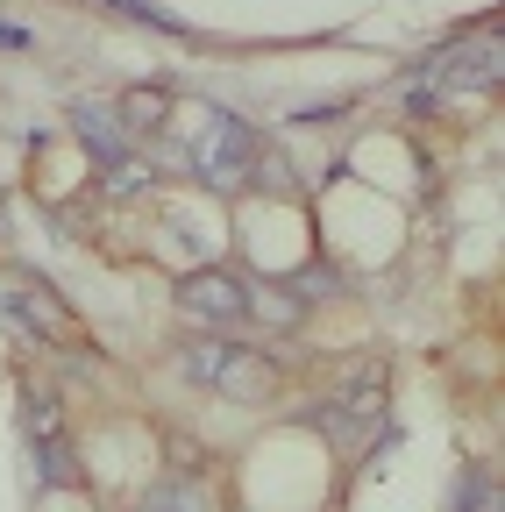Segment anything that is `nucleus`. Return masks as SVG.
<instances>
[{
  "instance_id": "6",
  "label": "nucleus",
  "mask_w": 505,
  "mask_h": 512,
  "mask_svg": "<svg viewBox=\"0 0 505 512\" xmlns=\"http://www.w3.org/2000/svg\"><path fill=\"white\" fill-rule=\"evenodd\" d=\"M214 392H221V399H242V406H264V399L278 392V363L228 342V349H221V370H214Z\"/></svg>"
},
{
  "instance_id": "1",
  "label": "nucleus",
  "mask_w": 505,
  "mask_h": 512,
  "mask_svg": "<svg viewBox=\"0 0 505 512\" xmlns=\"http://www.w3.org/2000/svg\"><path fill=\"white\" fill-rule=\"evenodd\" d=\"M249 157H257V136H249V121L214 107L200 121V143H193V171L214 185V192H242L249 185Z\"/></svg>"
},
{
  "instance_id": "16",
  "label": "nucleus",
  "mask_w": 505,
  "mask_h": 512,
  "mask_svg": "<svg viewBox=\"0 0 505 512\" xmlns=\"http://www.w3.org/2000/svg\"><path fill=\"white\" fill-rule=\"evenodd\" d=\"M107 8H121V15H136V22H150V29H178V15H164L157 0H107Z\"/></svg>"
},
{
  "instance_id": "13",
  "label": "nucleus",
  "mask_w": 505,
  "mask_h": 512,
  "mask_svg": "<svg viewBox=\"0 0 505 512\" xmlns=\"http://www.w3.org/2000/svg\"><path fill=\"white\" fill-rule=\"evenodd\" d=\"M150 185V164L129 150V157H114V164H100V192L107 200H129V192H143Z\"/></svg>"
},
{
  "instance_id": "8",
  "label": "nucleus",
  "mask_w": 505,
  "mask_h": 512,
  "mask_svg": "<svg viewBox=\"0 0 505 512\" xmlns=\"http://www.w3.org/2000/svg\"><path fill=\"white\" fill-rule=\"evenodd\" d=\"M164 114H171V93L164 86H129L114 100V121L129 128V136H150V128H164Z\"/></svg>"
},
{
  "instance_id": "4",
  "label": "nucleus",
  "mask_w": 505,
  "mask_h": 512,
  "mask_svg": "<svg viewBox=\"0 0 505 512\" xmlns=\"http://www.w3.org/2000/svg\"><path fill=\"white\" fill-rule=\"evenodd\" d=\"M178 306L193 320H207V328H242V320H257V306H249L235 271H185L178 278Z\"/></svg>"
},
{
  "instance_id": "3",
  "label": "nucleus",
  "mask_w": 505,
  "mask_h": 512,
  "mask_svg": "<svg viewBox=\"0 0 505 512\" xmlns=\"http://www.w3.org/2000/svg\"><path fill=\"white\" fill-rule=\"evenodd\" d=\"M0 320H15L22 335H43V342H79L65 299H57L43 278H22V271L0 278Z\"/></svg>"
},
{
  "instance_id": "7",
  "label": "nucleus",
  "mask_w": 505,
  "mask_h": 512,
  "mask_svg": "<svg viewBox=\"0 0 505 512\" xmlns=\"http://www.w3.org/2000/svg\"><path fill=\"white\" fill-rule=\"evenodd\" d=\"M72 128H79V143H86L100 164H114V157H129V150H136V136L114 121V107H93V100H79V107H72Z\"/></svg>"
},
{
  "instance_id": "18",
  "label": "nucleus",
  "mask_w": 505,
  "mask_h": 512,
  "mask_svg": "<svg viewBox=\"0 0 505 512\" xmlns=\"http://www.w3.org/2000/svg\"><path fill=\"white\" fill-rule=\"evenodd\" d=\"M0 221H8V214H0Z\"/></svg>"
},
{
  "instance_id": "15",
  "label": "nucleus",
  "mask_w": 505,
  "mask_h": 512,
  "mask_svg": "<svg viewBox=\"0 0 505 512\" xmlns=\"http://www.w3.org/2000/svg\"><path fill=\"white\" fill-rule=\"evenodd\" d=\"M313 427H321V434H328V441H335V448H349V441H356V427H363V420H349V413H342V406H313Z\"/></svg>"
},
{
  "instance_id": "11",
  "label": "nucleus",
  "mask_w": 505,
  "mask_h": 512,
  "mask_svg": "<svg viewBox=\"0 0 505 512\" xmlns=\"http://www.w3.org/2000/svg\"><path fill=\"white\" fill-rule=\"evenodd\" d=\"M221 335H193V342H178V370L185 377H193V384H207V392H214V370H221Z\"/></svg>"
},
{
  "instance_id": "2",
  "label": "nucleus",
  "mask_w": 505,
  "mask_h": 512,
  "mask_svg": "<svg viewBox=\"0 0 505 512\" xmlns=\"http://www.w3.org/2000/svg\"><path fill=\"white\" fill-rule=\"evenodd\" d=\"M420 79H434V86H456V93H491V86L505 79V43H498L491 29L456 36L449 50H434V57H427V72H420Z\"/></svg>"
},
{
  "instance_id": "10",
  "label": "nucleus",
  "mask_w": 505,
  "mask_h": 512,
  "mask_svg": "<svg viewBox=\"0 0 505 512\" xmlns=\"http://www.w3.org/2000/svg\"><path fill=\"white\" fill-rule=\"evenodd\" d=\"M36 477H50L57 491H79V456L65 448V434H50V441H36Z\"/></svg>"
},
{
  "instance_id": "5",
  "label": "nucleus",
  "mask_w": 505,
  "mask_h": 512,
  "mask_svg": "<svg viewBox=\"0 0 505 512\" xmlns=\"http://www.w3.org/2000/svg\"><path fill=\"white\" fill-rule=\"evenodd\" d=\"M385 399H392V363H377V356H356L328 392V406H342L349 420H377Z\"/></svg>"
},
{
  "instance_id": "17",
  "label": "nucleus",
  "mask_w": 505,
  "mask_h": 512,
  "mask_svg": "<svg viewBox=\"0 0 505 512\" xmlns=\"http://www.w3.org/2000/svg\"><path fill=\"white\" fill-rule=\"evenodd\" d=\"M22 43H29V36H22L15 22H0V50H22Z\"/></svg>"
},
{
  "instance_id": "9",
  "label": "nucleus",
  "mask_w": 505,
  "mask_h": 512,
  "mask_svg": "<svg viewBox=\"0 0 505 512\" xmlns=\"http://www.w3.org/2000/svg\"><path fill=\"white\" fill-rule=\"evenodd\" d=\"M136 512H214V505H207V491L193 477H164V484H150L136 498Z\"/></svg>"
},
{
  "instance_id": "12",
  "label": "nucleus",
  "mask_w": 505,
  "mask_h": 512,
  "mask_svg": "<svg viewBox=\"0 0 505 512\" xmlns=\"http://www.w3.org/2000/svg\"><path fill=\"white\" fill-rule=\"evenodd\" d=\"M22 427H29V441L65 434V413H57V399L43 392V384H22Z\"/></svg>"
},
{
  "instance_id": "14",
  "label": "nucleus",
  "mask_w": 505,
  "mask_h": 512,
  "mask_svg": "<svg viewBox=\"0 0 505 512\" xmlns=\"http://www.w3.org/2000/svg\"><path fill=\"white\" fill-rule=\"evenodd\" d=\"M456 512H505V505H498V484H491V477H463Z\"/></svg>"
}]
</instances>
